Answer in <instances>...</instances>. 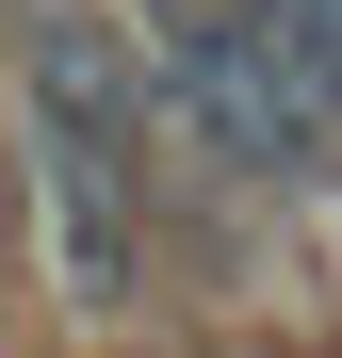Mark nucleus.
Wrapping results in <instances>:
<instances>
[{
    "label": "nucleus",
    "mask_w": 342,
    "mask_h": 358,
    "mask_svg": "<svg viewBox=\"0 0 342 358\" xmlns=\"http://www.w3.org/2000/svg\"><path fill=\"white\" fill-rule=\"evenodd\" d=\"M0 82H17V163H33V245L66 310H131L163 245V66L98 0H0Z\"/></svg>",
    "instance_id": "obj_1"
},
{
    "label": "nucleus",
    "mask_w": 342,
    "mask_h": 358,
    "mask_svg": "<svg viewBox=\"0 0 342 358\" xmlns=\"http://www.w3.org/2000/svg\"><path fill=\"white\" fill-rule=\"evenodd\" d=\"M147 66H163V131H180L228 196H310V179L342 163V131H326L310 82H294V49L261 33V0H245V17H180V33H147Z\"/></svg>",
    "instance_id": "obj_2"
},
{
    "label": "nucleus",
    "mask_w": 342,
    "mask_h": 358,
    "mask_svg": "<svg viewBox=\"0 0 342 358\" xmlns=\"http://www.w3.org/2000/svg\"><path fill=\"white\" fill-rule=\"evenodd\" d=\"M261 33L294 49V82H310V114L342 131V0H261Z\"/></svg>",
    "instance_id": "obj_3"
},
{
    "label": "nucleus",
    "mask_w": 342,
    "mask_h": 358,
    "mask_svg": "<svg viewBox=\"0 0 342 358\" xmlns=\"http://www.w3.org/2000/svg\"><path fill=\"white\" fill-rule=\"evenodd\" d=\"M180 17H245V0H147V17H131V33H180Z\"/></svg>",
    "instance_id": "obj_4"
}]
</instances>
